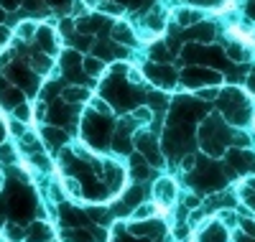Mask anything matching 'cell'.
<instances>
[{
	"label": "cell",
	"mask_w": 255,
	"mask_h": 242,
	"mask_svg": "<svg viewBox=\"0 0 255 242\" xmlns=\"http://www.w3.org/2000/svg\"><path fill=\"white\" fill-rule=\"evenodd\" d=\"M176 18H179L181 26H191V23H199L202 20V13L199 10H179Z\"/></svg>",
	"instance_id": "6da1fadb"
},
{
	"label": "cell",
	"mask_w": 255,
	"mask_h": 242,
	"mask_svg": "<svg viewBox=\"0 0 255 242\" xmlns=\"http://www.w3.org/2000/svg\"><path fill=\"white\" fill-rule=\"evenodd\" d=\"M156 194L158 196H163V199H174V194H176V186L171 184V181H158V186H156Z\"/></svg>",
	"instance_id": "7a4b0ae2"
},
{
	"label": "cell",
	"mask_w": 255,
	"mask_h": 242,
	"mask_svg": "<svg viewBox=\"0 0 255 242\" xmlns=\"http://www.w3.org/2000/svg\"><path fill=\"white\" fill-rule=\"evenodd\" d=\"M113 36L120 41V43H133V33H130V28H128V26H115L113 28Z\"/></svg>",
	"instance_id": "3957f363"
},
{
	"label": "cell",
	"mask_w": 255,
	"mask_h": 242,
	"mask_svg": "<svg viewBox=\"0 0 255 242\" xmlns=\"http://www.w3.org/2000/svg\"><path fill=\"white\" fill-rule=\"evenodd\" d=\"M84 69H87L90 74H100V72H102V61L95 59V56H90L87 61H84Z\"/></svg>",
	"instance_id": "277c9868"
},
{
	"label": "cell",
	"mask_w": 255,
	"mask_h": 242,
	"mask_svg": "<svg viewBox=\"0 0 255 242\" xmlns=\"http://www.w3.org/2000/svg\"><path fill=\"white\" fill-rule=\"evenodd\" d=\"M151 212H156V204H143V207L135 212V217H138V219H143V217H148Z\"/></svg>",
	"instance_id": "5b68a950"
},
{
	"label": "cell",
	"mask_w": 255,
	"mask_h": 242,
	"mask_svg": "<svg viewBox=\"0 0 255 242\" xmlns=\"http://www.w3.org/2000/svg\"><path fill=\"white\" fill-rule=\"evenodd\" d=\"M100 8H102L105 13H120V10H123V5H120V3H102Z\"/></svg>",
	"instance_id": "8992f818"
},
{
	"label": "cell",
	"mask_w": 255,
	"mask_h": 242,
	"mask_svg": "<svg viewBox=\"0 0 255 242\" xmlns=\"http://www.w3.org/2000/svg\"><path fill=\"white\" fill-rule=\"evenodd\" d=\"M82 97H87L84 90H67V100H82Z\"/></svg>",
	"instance_id": "52a82bcc"
},
{
	"label": "cell",
	"mask_w": 255,
	"mask_h": 242,
	"mask_svg": "<svg viewBox=\"0 0 255 242\" xmlns=\"http://www.w3.org/2000/svg\"><path fill=\"white\" fill-rule=\"evenodd\" d=\"M77 184H79L77 179H67V191L74 194V196H79V186H77Z\"/></svg>",
	"instance_id": "ba28073f"
},
{
	"label": "cell",
	"mask_w": 255,
	"mask_h": 242,
	"mask_svg": "<svg viewBox=\"0 0 255 242\" xmlns=\"http://www.w3.org/2000/svg\"><path fill=\"white\" fill-rule=\"evenodd\" d=\"M33 28H36L33 23H23V26L18 28V33H20V36H31V33H33Z\"/></svg>",
	"instance_id": "9c48e42d"
},
{
	"label": "cell",
	"mask_w": 255,
	"mask_h": 242,
	"mask_svg": "<svg viewBox=\"0 0 255 242\" xmlns=\"http://www.w3.org/2000/svg\"><path fill=\"white\" fill-rule=\"evenodd\" d=\"M243 227H245V232H248V235H255V222H253V219H245Z\"/></svg>",
	"instance_id": "30bf717a"
},
{
	"label": "cell",
	"mask_w": 255,
	"mask_h": 242,
	"mask_svg": "<svg viewBox=\"0 0 255 242\" xmlns=\"http://www.w3.org/2000/svg\"><path fill=\"white\" fill-rule=\"evenodd\" d=\"M61 31H64V33H72V31H74V23H69V18L61 23Z\"/></svg>",
	"instance_id": "8fae6325"
},
{
	"label": "cell",
	"mask_w": 255,
	"mask_h": 242,
	"mask_svg": "<svg viewBox=\"0 0 255 242\" xmlns=\"http://www.w3.org/2000/svg\"><path fill=\"white\" fill-rule=\"evenodd\" d=\"M248 90H250V92H255V72L248 77Z\"/></svg>",
	"instance_id": "7c38bea8"
},
{
	"label": "cell",
	"mask_w": 255,
	"mask_h": 242,
	"mask_svg": "<svg viewBox=\"0 0 255 242\" xmlns=\"http://www.w3.org/2000/svg\"><path fill=\"white\" fill-rule=\"evenodd\" d=\"M92 105H95V107L100 110V113H108V107H105V105H102V100H92Z\"/></svg>",
	"instance_id": "4fadbf2b"
}]
</instances>
